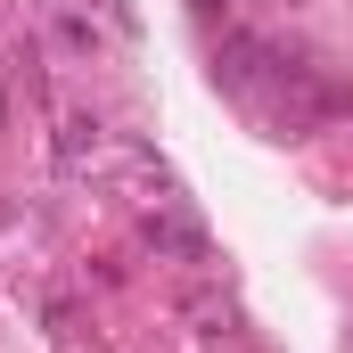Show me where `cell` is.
I'll use <instances>...</instances> for the list:
<instances>
[{
  "mask_svg": "<svg viewBox=\"0 0 353 353\" xmlns=\"http://www.w3.org/2000/svg\"><path fill=\"white\" fill-rule=\"evenodd\" d=\"M107 148H115V140H107V123H99V115H58V173H66V181L99 173V165H107Z\"/></svg>",
  "mask_w": 353,
  "mask_h": 353,
  "instance_id": "cell-1",
  "label": "cell"
},
{
  "mask_svg": "<svg viewBox=\"0 0 353 353\" xmlns=\"http://www.w3.org/2000/svg\"><path fill=\"white\" fill-rule=\"evenodd\" d=\"M140 239H148L157 255H173V263H205V230H197V222H181L173 205H157V214L140 222Z\"/></svg>",
  "mask_w": 353,
  "mask_h": 353,
  "instance_id": "cell-2",
  "label": "cell"
},
{
  "mask_svg": "<svg viewBox=\"0 0 353 353\" xmlns=\"http://www.w3.org/2000/svg\"><path fill=\"white\" fill-rule=\"evenodd\" d=\"M50 41H58L66 58H99V33H90V17H74V8L50 17Z\"/></svg>",
  "mask_w": 353,
  "mask_h": 353,
  "instance_id": "cell-3",
  "label": "cell"
}]
</instances>
